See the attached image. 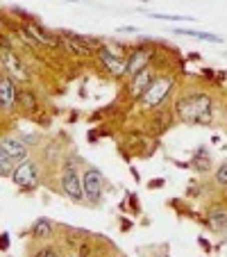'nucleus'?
<instances>
[{"instance_id": "12", "label": "nucleus", "mask_w": 227, "mask_h": 257, "mask_svg": "<svg viewBox=\"0 0 227 257\" xmlns=\"http://www.w3.org/2000/svg\"><path fill=\"white\" fill-rule=\"evenodd\" d=\"M16 102V89L10 78H0V107L3 109H12Z\"/></svg>"}, {"instance_id": "14", "label": "nucleus", "mask_w": 227, "mask_h": 257, "mask_svg": "<svg viewBox=\"0 0 227 257\" xmlns=\"http://www.w3.org/2000/svg\"><path fill=\"white\" fill-rule=\"evenodd\" d=\"M28 32L32 34L37 41H41V44H46V46H57V44H59L57 37H50V34H46L44 30L37 28V25H28Z\"/></svg>"}, {"instance_id": "16", "label": "nucleus", "mask_w": 227, "mask_h": 257, "mask_svg": "<svg viewBox=\"0 0 227 257\" xmlns=\"http://www.w3.org/2000/svg\"><path fill=\"white\" fill-rule=\"evenodd\" d=\"M12 166H14V160H12V157L5 153V148L0 146V175H12L14 173Z\"/></svg>"}, {"instance_id": "17", "label": "nucleus", "mask_w": 227, "mask_h": 257, "mask_svg": "<svg viewBox=\"0 0 227 257\" xmlns=\"http://www.w3.org/2000/svg\"><path fill=\"white\" fill-rule=\"evenodd\" d=\"M179 34H186V37H195V39H202V41H211V44H222V37H216V34H207V32H193V30H182Z\"/></svg>"}, {"instance_id": "10", "label": "nucleus", "mask_w": 227, "mask_h": 257, "mask_svg": "<svg viewBox=\"0 0 227 257\" xmlns=\"http://www.w3.org/2000/svg\"><path fill=\"white\" fill-rule=\"evenodd\" d=\"M148 62H150L148 50H143V48L134 50V53L130 55V59H127V75H136L139 71L148 68Z\"/></svg>"}, {"instance_id": "1", "label": "nucleus", "mask_w": 227, "mask_h": 257, "mask_svg": "<svg viewBox=\"0 0 227 257\" xmlns=\"http://www.w3.org/2000/svg\"><path fill=\"white\" fill-rule=\"evenodd\" d=\"M177 116L191 125H209L213 118V102L207 93H191L177 100Z\"/></svg>"}, {"instance_id": "6", "label": "nucleus", "mask_w": 227, "mask_h": 257, "mask_svg": "<svg viewBox=\"0 0 227 257\" xmlns=\"http://www.w3.org/2000/svg\"><path fill=\"white\" fill-rule=\"evenodd\" d=\"M62 44H64V48H66L68 53L78 55V57H89V55H91V46L87 44L84 37H71V34H64Z\"/></svg>"}, {"instance_id": "7", "label": "nucleus", "mask_w": 227, "mask_h": 257, "mask_svg": "<svg viewBox=\"0 0 227 257\" xmlns=\"http://www.w3.org/2000/svg\"><path fill=\"white\" fill-rule=\"evenodd\" d=\"M100 59H102V64L109 68V73H114V75H125L127 73V62L121 55H114L111 50L105 48V50H100Z\"/></svg>"}, {"instance_id": "18", "label": "nucleus", "mask_w": 227, "mask_h": 257, "mask_svg": "<svg viewBox=\"0 0 227 257\" xmlns=\"http://www.w3.org/2000/svg\"><path fill=\"white\" fill-rule=\"evenodd\" d=\"M193 164H195V169H200V171H209V169H211V160H209L207 153H202V160H200V155L195 157Z\"/></svg>"}, {"instance_id": "2", "label": "nucleus", "mask_w": 227, "mask_h": 257, "mask_svg": "<svg viewBox=\"0 0 227 257\" xmlns=\"http://www.w3.org/2000/svg\"><path fill=\"white\" fill-rule=\"evenodd\" d=\"M170 89H173V78H168V75H164V78H155L152 84H150V87L143 91V96H141L143 107H148V109L157 107L170 93Z\"/></svg>"}, {"instance_id": "5", "label": "nucleus", "mask_w": 227, "mask_h": 257, "mask_svg": "<svg viewBox=\"0 0 227 257\" xmlns=\"http://www.w3.org/2000/svg\"><path fill=\"white\" fill-rule=\"evenodd\" d=\"M62 187H64V194L73 200H82L84 196V189H82V180L78 178L75 169L73 166H66L62 173Z\"/></svg>"}, {"instance_id": "25", "label": "nucleus", "mask_w": 227, "mask_h": 257, "mask_svg": "<svg viewBox=\"0 0 227 257\" xmlns=\"http://www.w3.org/2000/svg\"><path fill=\"white\" fill-rule=\"evenodd\" d=\"M0 78H3V75H0Z\"/></svg>"}, {"instance_id": "22", "label": "nucleus", "mask_w": 227, "mask_h": 257, "mask_svg": "<svg viewBox=\"0 0 227 257\" xmlns=\"http://www.w3.org/2000/svg\"><path fill=\"white\" fill-rule=\"evenodd\" d=\"M0 246L5 248V246H7V239H0Z\"/></svg>"}, {"instance_id": "11", "label": "nucleus", "mask_w": 227, "mask_h": 257, "mask_svg": "<svg viewBox=\"0 0 227 257\" xmlns=\"http://www.w3.org/2000/svg\"><path fill=\"white\" fill-rule=\"evenodd\" d=\"M3 64H5V68H7V73H12L14 78H19V80H25L28 75H25V68H23V64L19 62V55H14L12 50H3Z\"/></svg>"}, {"instance_id": "23", "label": "nucleus", "mask_w": 227, "mask_h": 257, "mask_svg": "<svg viewBox=\"0 0 227 257\" xmlns=\"http://www.w3.org/2000/svg\"><path fill=\"white\" fill-rule=\"evenodd\" d=\"M225 121H227V109H225Z\"/></svg>"}, {"instance_id": "8", "label": "nucleus", "mask_w": 227, "mask_h": 257, "mask_svg": "<svg viewBox=\"0 0 227 257\" xmlns=\"http://www.w3.org/2000/svg\"><path fill=\"white\" fill-rule=\"evenodd\" d=\"M152 71L150 68H143V71H139L136 75H132V82H130V91L132 96H143V91L152 84Z\"/></svg>"}, {"instance_id": "13", "label": "nucleus", "mask_w": 227, "mask_h": 257, "mask_svg": "<svg viewBox=\"0 0 227 257\" xmlns=\"http://www.w3.org/2000/svg\"><path fill=\"white\" fill-rule=\"evenodd\" d=\"M209 225L216 232H225L227 230V209L225 207H213L209 212Z\"/></svg>"}, {"instance_id": "21", "label": "nucleus", "mask_w": 227, "mask_h": 257, "mask_svg": "<svg viewBox=\"0 0 227 257\" xmlns=\"http://www.w3.org/2000/svg\"><path fill=\"white\" fill-rule=\"evenodd\" d=\"M10 39H7V37H5V34H3V32H0V48H3V50H10Z\"/></svg>"}, {"instance_id": "9", "label": "nucleus", "mask_w": 227, "mask_h": 257, "mask_svg": "<svg viewBox=\"0 0 227 257\" xmlns=\"http://www.w3.org/2000/svg\"><path fill=\"white\" fill-rule=\"evenodd\" d=\"M0 146L5 148V153L12 157L14 162H25L28 157V148L21 144L19 139H12V137H5V139H0Z\"/></svg>"}, {"instance_id": "19", "label": "nucleus", "mask_w": 227, "mask_h": 257, "mask_svg": "<svg viewBox=\"0 0 227 257\" xmlns=\"http://www.w3.org/2000/svg\"><path fill=\"white\" fill-rule=\"evenodd\" d=\"M216 182L220 187H227V162H222L220 166H218V171H216Z\"/></svg>"}, {"instance_id": "4", "label": "nucleus", "mask_w": 227, "mask_h": 257, "mask_svg": "<svg viewBox=\"0 0 227 257\" xmlns=\"http://www.w3.org/2000/svg\"><path fill=\"white\" fill-rule=\"evenodd\" d=\"M82 189H84L87 200H91V203H98V200H100L102 189H105V178H102L100 171H96V169H87V171H84Z\"/></svg>"}, {"instance_id": "15", "label": "nucleus", "mask_w": 227, "mask_h": 257, "mask_svg": "<svg viewBox=\"0 0 227 257\" xmlns=\"http://www.w3.org/2000/svg\"><path fill=\"white\" fill-rule=\"evenodd\" d=\"M34 237H39V239H46L53 234V223H50L48 218H39L37 223H34Z\"/></svg>"}, {"instance_id": "24", "label": "nucleus", "mask_w": 227, "mask_h": 257, "mask_svg": "<svg viewBox=\"0 0 227 257\" xmlns=\"http://www.w3.org/2000/svg\"><path fill=\"white\" fill-rule=\"evenodd\" d=\"M225 194H227V187H225Z\"/></svg>"}, {"instance_id": "3", "label": "nucleus", "mask_w": 227, "mask_h": 257, "mask_svg": "<svg viewBox=\"0 0 227 257\" xmlns=\"http://www.w3.org/2000/svg\"><path fill=\"white\" fill-rule=\"evenodd\" d=\"M12 180H14V185L21 187V189H34V187L39 185L37 164L34 162H21L19 169H14V173H12Z\"/></svg>"}, {"instance_id": "20", "label": "nucleus", "mask_w": 227, "mask_h": 257, "mask_svg": "<svg viewBox=\"0 0 227 257\" xmlns=\"http://www.w3.org/2000/svg\"><path fill=\"white\" fill-rule=\"evenodd\" d=\"M34 257H59V250L53 246H46V248H39Z\"/></svg>"}]
</instances>
